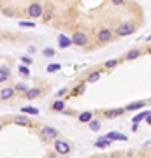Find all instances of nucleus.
Masks as SVG:
<instances>
[{
	"label": "nucleus",
	"mask_w": 151,
	"mask_h": 158,
	"mask_svg": "<svg viewBox=\"0 0 151 158\" xmlns=\"http://www.w3.org/2000/svg\"><path fill=\"white\" fill-rule=\"evenodd\" d=\"M107 139L109 141H127V135H123V134H116V132H111V134H107Z\"/></svg>",
	"instance_id": "1a4fd4ad"
},
{
	"label": "nucleus",
	"mask_w": 151,
	"mask_h": 158,
	"mask_svg": "<svg viewBox=\"0 0 151 158\" xmlns=\"http://www.w3.org/2000/svg\"><path fill=\"white\" fill-rule=\"evenodd\" d=\"M72 42L78 46H86L88 44V37H86V34H83V32H76L72 37Z\"/></svg>",
	"instance_id": "39448f33"
},
{
	"label": "nucleus",
	"mask_w": 151,
	"mask_h": 158,
	"mask_svg": "<svg viewBox=\"0 0 151 158\" xmlns=\"http://www.w3.org/2000/svg\"><path fill=\"white\" fill-rule=\"evenodd\" d=\"M109 144H111V141H109L107 137H100V139H97L95 141L97 148H109Z\"/></svg>",
	"instance_id": "4468645a"
},
{
	"label": "nucleus",
	"mask_w": 151,
	"mask_h": 158,
	"mask_svg": "<svg viewBox=\"0 0 151 158\" xmlns=\"http://www.w3.org/2000/svg\"><path fill=\"white\" fill-rule=\"evenodd\" d=\"M42 14V7L39 4H32V6L28 7V16H34V18H39Z\"/></svg>",
	"instance_id": "423d86ee"
},
{
	"label": "nucleus",
	"mask_w": 151,
	"mask_h": 158,
	"mask_svg": "<svg viewBox=\"0 0 151 158\" xmlns=\"http://www.w3.org/2000/svg\"><path fill=\"white\" fill-rule=\"evenodd\" d=\"M146 121H148V123L151 125V114H149V116H148V118H146Z\"/></svg>",
	"instance_id": "473e14b6"
},
{
	"label": "nucleus",
	"mask_w": 151,
	"mask_h": 158,
	"mask_svg": "<svg viewBox=\"0 0 151 158\" xmlns=\"http://www.w3.org/2000/svg\"><path fill=\"white\" fill-rule=\"evenodd\" d=\"M83 91H84V85H79V88H76V90H74V93H76V95H81Z\"/></svg>",
	"instance_id": "c756f323"
},
{
	"label": "nucleus",
	"mask_w": 151,
	"mask_h": 158,
	"mask_svg": "<svg viewBox=\"0 0 151 158\" xmlns=\"http://www.w3.org/2000/svg\"><path fill=\"white\" fill-rule=\"evenodd\" d=\"M56 70H60V63H51V65H48V72H56Z\"/></svg>",
	"instance_id": "393cba45"
},
{
	"label": "nucleus",
	"mask_w": 151,
	"mask_h": 158,
	"mask_svg": "<svg viewBox=\"0 0 151 158\" xmlns=\"http://www.w3.org/2000/svg\"><path fill=\"white\" fill-rule=\"evenodd\" d=\"M21 113H27V114H39V109H37V107H32V106H25V107H21Z\"/></svg>",
	"instance_id": "a211bd4d"
},
{
	"label": "nucleus",
	"mask_w": 151,
	"mask_h": 158,
	"mask_svg": "<svg viewBox=\"0 0 151 158\" xmlns=\"http://www.w3.org/2000/svg\"><path fill=\"white\" fill-rule=\"evenodd\" d=\"M25 95H27L28 100H34V98H37V97L40 95V90H39V88H30Z\"/></svg>",
	"instance_id": "9b49d317"
},
{
	"label": "nucleus",
	"mask_w": 151,
	"mask_h": 158,
	"mask_svg": "<svg viewBox=\"0 0 151 158\" xmlns=\"http://www.w3.org/2000/svg\"><path fill=\"white\" fill-rule=\"evenodd\" d=\"M55 149L56 153H60V155H69L70 153V146H69L67 141H62V139H56L55 141Z\"/></svg>",
	"instance_id": "f03ea898"
},
{
	"label": "nucleus",
	"mask_w": 151,
	"mask_h": 158,
	"mask_svg": "<svg viewBox=\"0 0 151 158\" xmlns=\"http://www.w3.org/2000/svg\"><path fill=\"white\" fill-rule=\"evenodd\" d=\"M14 90H16V91H25V93H27V91L30 90V88H28L27 85H23V83H18V85L14 86Z\"/></svg>",
	"instance_id": "5701e85b"
},
{
	"label": "nucleus",
	"mask_w": 151,
	"mask_h": 158,
	"mask_svg": "<svg viewBox=\"0 0 151 158\" xmlns=\"http://www.w3.org/2000/svg\"><path fill=\"white\" fill-rule=\"evenodd\" d=\"M134 30H135V27L132 25V23H121V25L116 28V34L120 35V37H125V35L134 34Z\"/></svg>",
	"instance_id": "f257e3e1"
},
{
	"label": "nucleus",
	"mask_w": 151,
	"mask_h": 158,
	"mask_svg": "<svg viewBox=\"0 0 151 158\" xmlns=\"http://www.w3.org/2000/svg\"><path fill=\"white\" fill-rule=\"evenodd\" d=\"M139 55H141V51H139V49H130L128 53L125 55V58H127V60H134V58H137Z\"/></svg>",
	"instance_id": "6ab92c4d"
},
{
	"label": "nucleus",
	"mask_w": 151,
	"mask_h": 158,
	"mask_svg": "<svg viewBox=\"0 0 151 158\" xmlns=\"http://www.w3.org/2000/svg\"><path fill=\"white\" fill-rule=\"evenodd\" d=\"M99 79H100V72L95 70L93 74H90L88 76V83H95V81H99Z\"/></svg>",
	"instance_id": "412c9836"
},
{
	"label": "nucleus",
	"mask_w": 151,
	"mask_h": 158,
	"mask_svg": "<svg viewBox=\"0 0 151 158\" xmlns=\"http://www.w3.org/2000/svg\"><path fill=\"white\" fill-rule=\"evenodd\" d=\"M58 135V130L53 128V127H44V128L40 130V137L44 139V141H49V139H56Z\"/></svg>",
	"instance_id": "7ed1b4c3"
},
{
	"label": "nucleus",
	"mask_w": 151,
	"mask_h": 158,
	"mask_svg": "<svg viewBox=\"0 0 151 158\" xmlns=\"http://www.w3.org/2000/svg\"><path fill=\"white\" fill-rule=\"evenodd\" d=\"M19 74H21V76H25V77H28V76H30V70H28L27 65H19Z\"/></svg>",
	"instance_id": "b1692460"
},
{
	"label": "nucleus",
	"mask_w": 151,
	"mask_h": 158,
	"mask_svg": "<svg viewBox=\"0 0 151 158\" xmlns=\"http://www.w3.org/2000/svg\"><path fill=\"white\" fill-rule=\"evenodd\" d=\"M146 106V102H132V104H128L127 107H125V111H135V109H141V107H144Z\"/></svg>",
	"instance_id": "f8f14e48"
},
{
	"label": "nucleus",
	"mask_w": 151,
	"mask_h": 158,
	"mask_svg": "<svg viewBox=\"0 0 151 158\" xmlns=\"http://www.w3.org/2000/svg\"><path fill=\"white\" fill-rule=\"evenodd\" d=\"M125 109H109V111H106V118H116V116H120V114H123Z\"/></svg>",
	"instance_id": "ddd939ff"
},
{
	"label": "nucleus",
	"mask_w": 151,
	"mask_h": 158,
	"mask_svg": "<svg viewBox=\"0 0 151 158\" xmlns=\"http://www.w3.org/2000/svg\"><path fill=\"white\" fill-rule=\"evenodd\" d=\"M149 114H151L149 111H142V113H141V114H137V116H135V118H134V121H132V123H135V125H137V123H139V121H141V119L148 118Z\"/></svg>",
	"instance_id": "aec40b11"
},
{
	"label": "nucleus",
	"mask_w": 151,
	"mask_h": 158,
	"mask_svg": "<svg viewBox=\"0 0 151 158\" xmlns=\"http://www.w3.org/2000/svg\"><path fill=\"white\" fill-rule=\"evenodd\" d=\"M112 2V6H121L123 4V0H111Z\"/></svg>",
	"instance_id": "2f4dec72"
},
{
	"label": "nucleus",
	"mask_w": 151,
	"mask_h": 158,
	"mask_svg": "<svg viewBox=\"0 0 151 158\" xmlns=\"http://www.w3.org/2000/svg\"><path fill=\"white\" fill-rule=\"evenodd\" d=\"M9 76H11V74H9V69L7 67H0V81H2V83H4L6 79H9Z\"/></svg>",
	"instance_id": "f3484780"
},
{
	"label": "nucleus",
	"mask_w": 151,
	"mask_h": 158,
	"mask_svg": "<svg viewBox=\"0 0 151 158\" xmlns=\"http://www.w3.org/2000/svg\"><path fill=\"white\" fill-rule=\"evenodd\" d=\"M111 37H112V32H111L109 28L99 30V42H100V44H106V42H109V40H111Z\"/></svg>",
	"instance_id": "20e7f679"
},
{
	"label": "nucleus",
	"mask_w": 151,
	"mask_h": 158,
	"mask_svg": "<svg viewBox=\"0 0 151 158\" xmlns=\"http://www.w3.org/2000/svg\"><path fill=\"white\" fill-rule=\"evenodd\" d=\"M42 53H44V56H53V55H55V49H51V48H46Z\"/></svg>",
	"instance_id": "bb28decb"
},
{
	"label": "nucleus",
	"mask_w": 151,
	"mask_h": 158,
	"mask_svg": "<svg viewBox=\"0 0 151 158\" xmlns=\"http://www.w3.org/2000/svg\"><path fill=\"white\" fill-rule=\"evenodd\" d=\"M12 95H14V88H11V86H6V88H2V91H0V98L2 100H9Z\"/></svg>",
	"instance_id": "0eeeda50"
},
{
	"label": "nucleus",
	"mask_w": 151,
	"mask_h": 158,
	"mask_svg": "<svg viewBox=\"0 0 151 158\" xmlns=\"http://www.w3.org/2000/svg\"><path fill=\"white\" fill-rule=\"evenodd\" d=\"M19 25H21V27H28V28H32V27H35V23H32V21H21Z\"/></svg>",
	"instance_id": "cd10ccee"
},
{
	"label": "nucleus",
	"mask_w": 151,
	"mask_h": 158,
	"mask_svg": "<svg viewBox=\"0 0 151 158\" xmlns=\"http://www.w3.org/2000/svg\"><path fill=\"white\" fill-rule=\"evenodd\" d=\"M14 123L16 125H21V127H30V119L27 118V116H16V118H14Z\"/></svg>",
	"instance_id": "9d476101"
},
{
	"label": "nucleus",
	"mask_w": 151,
	"mask_h": 158,
	"mask_svg": "<svg viewBox=\"0 0 151 158\" xmlns=\"http://www.w3.org/2000/svg\"><path fill=\"white\" fill-rule=\"evenodd\" d=\"M90 128L93 130V132H97V130L100 128V121H99V119H91V121H90Z\"/></svg>",
	"instance_id": "4be33fe9"
},
{
	"label": "nucleus",
	"mask_w": 151,
	"mask_h": 158,
	"mask_svg": "<svg viewBox=\"0 0 151 158\" xmlns=\"http://www.w3.org/2000/svg\"><path fill=\"white\" fill-rule=\"evenodd\" d=\"M70 44H74V42H72L70 39H69V37H65V35H60V37H58V46H60L62 49H65V48H69Z\"/></svg>",
	"instance_id": "6e6552de"
},
{
	"label": "nucleus",
	"mask_w": 151,
	"mask_h": 158,
	"mask_svg": "<svg viewBox=\"0 0 151 158\" xmlns=\"http://www.w3.org/2000/svg\"><path fill=\"white\" fill-rule=\"evenodd\" d=\"M65 93H67V88H62V90H58V93H56V95H58V97H63Z\"/></svg>",
	"instance_id": "7c9ffc66"
},
{
	"label": "nucleus",
	"mask_w": 151,
	"mask_h": 158,
	"mask_svg": "<svg viewBox=\"0 0 151 158\" xmlns=\"http://www.w3.org/2000/svg\"><path fill=\"white\" fill-rule=\"evenodd\" d=\"M21 62L25 63V65H30V63L34 62V60H32V58H30V56H23V58H21Z\"/></svg>",
	"instance_id": "c85d7f7f"
},
{
	"label": "nucleus",
	"mask_w": 151,
	"mask_h": 158,
	"mask_svg": "<svg viewBox=\"0 0 151 158\" xmlns=\"http://www.w3.org/2000/svg\"><path fill=\"white\" fill-rule=\"evenodd\" d=\"M91 113H90V111H84V113H81L79 114V121H81V123H90V121H91Z\"/></svg>",
	"instance_id": "2eb2a0df"
},
{
	"label": "nucleus",
	"mask_w": 151,
	"mask_h": 158,
	"mask_svg": "<svg viewBox=\"0 0 151 158\" xmlns=\"http://www.w3.org/2000/svg\"><path fill=\"white\" fill-rule=\"evenodd\" d=\"M51 109H53V111H63V109H65V102L63 100H55V104L51 106Z\"/></svg>",
	"instance_id": "dca6fc26"
},
{
	"label": "nucleus",
	"mask_w": 151,
	"mask_h": 158,
	"mask_svg": "<svg viewBox=\"0 0 151 158\" xmlns=\"http://www.w3.org/2000/svg\"><path fill=\"white\" fill-rule=\"evenodd\" d=\"M116 65H118V60H109L106 63V69H112V67H116Z\"/></svg>",
	"instance_id": "a878e982"
}]
</instances>
